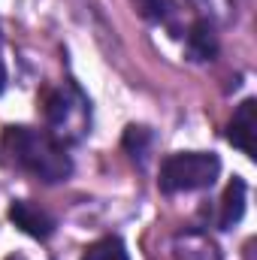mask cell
<instances>
[{
    "label": "cell",
    "instance_id": "6da1fadb",
    "mask_svg": "<svg viewBox=\"0 0 257 260\" xmlns=\"http://www.w3.org/2000/svg\"><path fill=\"white\" fill-rule=\"evenodd\" d=\"M0 151L9 167L21 170L46 185L67 182L73 173V157H70L67 145L49 130L6 127L3 139H0Z\"/></svg>",
    "mask_w": 257,
    "mask_h": 260
},
{
    "label": "cell",
    "instance_id": "7a4b0ae2",
    "mask_svg": "<svg viewBox=\"0 0 257 260\" xmlns=\"http://www.w3.org/2000/svg\"><path fill=\"white\" fill-rule=\"evenodd\" d=\"M40 103H43L46 124L52 127L49 133H55L61 142L79 139L91 127V103L82 97V91L73 82H64L58 88H46Z\"/></svg>",
    "mask_w": 257,
    "mask_h": 260
},
{
    "label": "cell",
    "instance_id": "3957f363",
    "mask_svg": "<svg viewBox=\"0 0 257 260\" xmlns=\"http://www.w3.org/2000/svg\"><path fill=\"white\" fill-rule=\"evenodd\" d=\"M221 173V160L212 151H179L160 164V191H200L212 188Z\"/></svg>",
    "mask_w": 257,
    "mask_h": 260
},
{
    "label": "cell",
    "instance_id": "277c9868",
    "mask_svg": "<svg viewBox=\"0 0 257 260\" xmlns=\"http://www.w3.org/2000/svg\"><path fill=\"white\" fill-rule=\"evenodd\" d=\"M9 218H12V224H15L21 233H27V236H34V239H49V236L55 233V218H52L43 206L30 203V200H15V203L9 206Z\"/></svg>",
    "mask_w": 257,
    "mask_h": 260
},
{
    "label": "cell",
    "instance_id": "5b68a950",
    "mask_svg": "<svg viewBox=\"0 0 257 260\" xmlns=\"http://www.w3.org/2000/svg\"><path fill=\"white\" fill-rule=\"evenodd\" d=\"M254 109L257 103L254 100H242L239 103V109L233 112V118H230V127H227V139L239 148V151H245L248 157H254Z\"/></svg>",
    "mask_w": 257,
    "mask_h": 260
},
{
    "label": "cell",
    "instance_id": "8992f818",
    "mask_svg": "<svg viewBox=\"0 0 257 260\" xmlns=\"http://www.w3.org/2000/svg\"><path fill=\"white\" fill-rule=\"evenodd\" d=\"M245 215V182L242 179H233L224 191V200H221V230H230L233 224H239V218Z\"/></svg>",
    "mask_w": 257,
    "mask_h": 260
},
{
    "label": "cell",
    "instance_id": "52a82bcc",
    "mask_svg": "<svg viewBox=\"0 0 257 260\" xmlns=\"http://www.w3.org/2000/svg\"><path fill=\"white\" fill-rule=\"evenodd\" d=\"M188 52L194 55V61H212L215 58L218 43H215V34H212L209 21H194L191 24V30H188Z\"/></svg>",
    "mask_w": 257,
    "mask_h": 260
},
{
    "label": "cell",
    "instance_id": "ba28073f",
    "mask_svg": "<svg viewBox=\"0 0 257 260\" xmlns=\"http://www.w3.org/2000/svg\"><path fill=\"white\" fill-rule=\"evenodd\" d=\"M82 260H127V248L118 236H103L85 248Z\"/></svg>",
    "mask_w": 257,
    "mask_h": 260
},
{
    "label": "cell",
    "instance_id": "9c48e42d",
    "mask_svg": "<svg viewBox=\"0 0 257 260\" xmlns=\"http://www.w3.org/2000/svg\"><path fill=\"white\" fill-rule=\"evenodd\" d=\"M139 15H145L148 21H157V24H170L173 18V0H133Z\"/></svg>",
    "mask_w": 257,
    "mask_h": 260
},
{
    "label": "cell",
    "instance_id": "30bf717a",
    "mask_svg": "<svg viewBox=\"0 0 257 260\" xmlns=\"http://www.w3.org/2000/svg\"><path fill=\"white\" fill-rule=\"evenodd\" d=\"M145 145H148V130L136 127V124L127 127V133H124V148H127L130 154H133V157H136V154L142 157V154H145Z\"/></svg>",
    "mask_w": 257,
    "mask_h": 260
},
{
    "label": "cell",
    "instance_id": "8fae6325",
    "mask_svg": "<svg viewBox=\"0 0 257 260\" xmlns=\"http://www.w3.org/2000/svg\"><path fill=\"white\" fill-rule=\"evenodd\" d=\"M3 85H6V67H3V61H0V91H3Z\"/></svg>",
    "mask_w": 257,
    "mask_h": 260
},
{
    "label": "cell",
    "instance_id": "7c38bea8",
    "mask_svg": "<svg viewBox=\"0 0 257 260\" xmlns=\"http://www.w3.org/2000/svg\"><path fill=\"white\" fill-rule=\"evenodd\" d=\"M9 260H21V257H9Z\"/></svg>",
    "mask_w": 257,
    "mask_h": 260
}]
</instances>
